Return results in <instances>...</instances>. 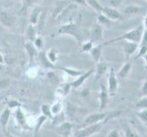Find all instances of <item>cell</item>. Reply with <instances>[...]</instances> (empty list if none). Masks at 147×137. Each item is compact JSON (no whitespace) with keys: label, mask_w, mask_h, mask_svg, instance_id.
<instances>
[{"label":"cell","mask_w":147,"mask_h":137,"mask_svg":"<svg viewBox=\"0 0 147 137\" xmlns=\"http://www.w3.org/2000/svg\"><path fill=\"white\" fill-rule=\"evenodd\" d=\"M143 33H144V27H143V25H141V26L136 27L135 28L124 33L123 35H121V36L119 38H115L109 40L107 42L102 43V45L106 46V45H109L111 43H114L116 41H120V40H125V41H131V42H134V43L139 44L141 41L142 36H143Z\"/></svg>","instance_id":"cell-1"},{"label":"cell","mask_w":147,"mask_h":137,"mask_svg":"<svg viewBox=\"0 0 147 137\" xmlns=\"http://www.w3.org/2000/svg\"><path fill=\"white\" fill-rule=\"evenodd\" d=\"M106 123H107V121H100V123H98V124L88 125V126H85V127L77 129L73 133V136L74 137H90L96 134L100 133L101 128L106 124Z\"/></svg>","instance_id":"cell-2"},{"label":"cell","mask_w":147,"mask_h":137,"mask_svg":"<svg viewBox=\"0 0 147 137\" xmlns=\"http://www.w3.org/2000/svg\"><path fill=\"white\" fill-rule=\"evenodd\" d=\"M58 33L59 35H69V36L73 37L78 41L80 46L83 43L80 30L79 29V28L77 27V25L75 23L70 22L69 24L63 25V26L59 29Z\"/></svg>","instance_id":"cell-3"},{"label":"cell","mask_w":147,"mask_h":137,"mask_svg":"<svg viewBox=\"0 0 147 137\" xmlns=\"http://www.w3.org/2000/svg\"><path fill=\"white\" fill-rule=\"evenodd\" d=\"M107 90L110 97H114L118 91L119 88V79L116 75V72L113 68H111L109 70V75L107 80Z\"/></svg>","instance_id":"cell-4"},{"label":"cell","mask_w":147,"mask_h":137,"mask_svg":"<svg viewBox=\"0 0 147 137\" xmlns=\"http://www.w3.org/2000/svg\"><path fill=\"white\" fill-rule=\"evenodd\" d=\"M110 95L107 90V86L104 83H100L99 91V111H104L108 107Z\"/></svg>","instance_id":"cell-5"},{"label":"cell","mask_w":147,"mask_h":137,"mask_svg":"<svg viewBox=\"0 0 147 137\" xmlns=\"http://www.w3.org/2000/svg\"><path fill=\"white\" fill-rule=\"evenodd\" d=\"M74 127H75L74 123L65 121L58 125L57 133L61 137H71Z\"/></svg>","instance_id":"cell-6"},{"label":"cell","mask_w":147,"mask_h":137,"mask_svg":"<svg viewBox=\"0 0 147 137\" xmlns=\"http://www.w3.org/2000/svg\"><path fill=\"white\" fill-rule=\"evenodd\" d=\"M95 72L94 69H90L89 70H85V72L83 74H82L79 77L76 78L73 82H71L69 84L71 86V89H79L80 86H82L83 83L87 80V79H89L90 76H92Z\"/></svg>","instance_id":"cell-7"},{"label":"cell","mask_w":147,"mask_h":137,"mask_svg":"<svg viewBox=\"0 0 147 137\" xmlns=\"http://www.w3.org/2000/svg\"><path fill=\"white\" fill-rule=\"evenodd\" d=\"M27 119L28 116L22 107L15 110V120H16V123L18 124V125H19L21 128H28Z\"/></svg>","instance_id":"cell-8"},{"label":"cell","mask_w":147,"mask_h":137,"mask_svg":"<svg viewBox=\"0 0 147 137\" xmlns=\"http://www.w3.org/2000/svg\"><path fill=\"white\" fill-rule=\"evenodd\" d=\"M90 38L92 42H100L103 38V30L102 27L100 26L99 24H96L92 27V28L90 29Z\"/></svg>","instance_id":"cell-9"},{"label":"cell","mask_w":147,"mask_h":137,"mask_svg":"<svg viewBox=\"0 0 147 137\" xmlns=\"http://www.w3.org/2000/svg\"><path fill=\"white\" fill-rule=\"evenodd\" d=\"M101 14H103L106 18L111 20V21H116V20L121 18V13L119 12V10L111 7H103Z\"/></svg>","instance_id":"cell-10"},{"label":"cell","mask_w":147,"mask_h":137,"mask_svg":"<svg viewBox=\"0 0 147 137\" xmlns=\"http://www.w3.org/2000/svg\"><path fill=\"white\" fill-rule=\"evenodd\" d=\"M123 49L126 59H129L131 56L134 54L136 52V50L139 49V44L131 41H125L123 45Z\"/></svg>","instance_id":"cell-11"},{"label":"cell","mask_w":147,"mask_h":137,"mask_svg":"<svg viewBox=\"0 0 147 137\" xmlns=\"http://www.w3.org/2000/svg\"><path fill=\"white\" fill-rule=\"evenodd\" d=\"M109 67L108 65L104 63V62H99L97 63V66H96V70H95V76H94V82H98L100 80H101L102 77L105 75L106 72L108 70Z\"/></svg>","instance_id":"cell-12"},{"label":"cell","mask_w":147,"mask_h":137,"mask_svg":"<svg viewBox=\"0 0 147 137\" xmlns=\"http://www.w3.org/2000/svg\"><path fill=\"white\" fill-rule=\"evenodd\" d=\"M16 21V18L12 16L11 14L7 11H1L0 12V23H1L4 27L9 28Z\"/></svg>","instance_id":"cell-13"},{"label":"cell","mask_w":147,"mask_h":137,"mask_svg":"<svg viewBox=\"0 0 147 137\" xmlns=\"http://www.w3.org/2000/svg\"><path fill=\"white\" fill-rule=\"evenodd\" d=\"M102 49H103V45L99 44L97 46H94L92 49V50L89 52L92 60L96 64L101 61V58H102Z\"/></svg>","instance_id":"cell-14"},{"label":"cell","mask_w":147,"mask_h":137,"mask_svg":"<svg viewBox=\"0 0 147 137\" xmlns=\"http://www.w3.org/2000/svg\"><path fill=\"white\" fill-rule=\"evenodd\" d=\"M12 111L7 107H5V109L2 111V113H0V126L2 127L3 131H7V127L8 124V121L11 116Z\"/></svg>","instance_id":"cell-15"},{"label":"cell","mask_w":147,"mask_h":137,"mask_svg":"<svg viewBox=\"0 0 147 137\" xmlns=\"http://www.w3.org/2000/svg\"><path fill=\"white\" fill-rule=\"evenodd\" d=\"M25 49H26V52L29 58V61L32 62L34 59L37 57L38 54V50L34 47V45L32 42H27L25 44Z\"/></svg>","instance_id":"cell-16"},{"label":"cell","mask_w":147,"mask_h":137,"mask_svg":"<svg viewBox=\"0 0 147 137\" xmlns=\"http://www.w3.org/2000/svg\"><path fill=\"white\" fill-rule=\"evenodd\" d=\"M131 69H133V65H131V63H130V62L124 63L123 66H121V68L119 70V72L116 73L118 79H125V78H127L128 75L131 72Z\"/></svg>","instance_id":"cell-17"},{"label":"cell","mask_w":147,"mask_h":137,"mask_svg":"<svg viewBox=\"0 0 147 137\" xmlns=\"http://www.w3.org/2000/svg\"><path fill=\"white\" fill-rule=\"evenodd\" d=\"M38 61L39 63L42 65V67L45 69H48V70H53L56 68V66L52 63H50L49 61V59L46 56V53L43 52V51H39L38 54Z\"/></svg>","instance_id":"cell-18"},{"label":"cell","mask_w":147,"mask_h":137,"mask_svg":"<svg viewBox=\"0 0 147 137\" xmlns=\"http://www.w3.org/2000/svg\"><path fill=\"white\" fill-rule=\"evenodd\" d=\"M71 90V86H70L69 83H64L63 85L59 86V87L56 90V96L59 97V100L60 101V99H63L64 97H66L69 92Z\"/></svg>","instance_id":"cell-19"},{"label":"cell","mask_w":147,"mask_h":137,"mask_svg":"<svg viewBox=\"0 0 147 137\" xmlns=\"http://www.w3.org/2000/svg\"><path fill=\"white\" fill-rule=\"evenodd\" d=\"M59 70H61L62 72H64L66 75H68L69 77H73V78H77L82 74L85 72V70H75L72 68H63V67H59Z\"/></svg>","instance_id":"cell-20"},{"label":"cell","mask_w":147,"mask_h":137,"mask_svg":"<svg viewBox=\"0 0 147 137\" xmlns=\"http://www.w3.org/2000/svg\"><path fill=\"white\" fill-rule=\"evenodd\" d=\"M59 50L56 49V48H51V49H49V51L46 52V56H47V58L49 59V61L50 63H52V64H56L58 62V60H59Z\"/></svg>","instance_id":"cell-21"},{"label":"cell","mask_w":147,"mask_h":137,"mask_svg":"<svg viewBox=\"0 0 147 137\" xmlns=\"http://www.w3.org/2000/svg\"><path fill=\"white\" fill-rule=\"evenodd\" d=\"M82 111H86L84 109L80 108V107H77L76 105L73 104H68V107H67V113L69 116H74V117H77L80 114L82 115Z\"/></svg>","instance_id":"cell-22"},{"label":"cell","mask_w":147,"mask_h":137,"mask_svg":"<svg viewBox=\"0 0 147 137\" xmlns=\"http://www.w3.org/2000/svg\"><path fill=\"white\" fill-rule=\"evenodd\" d=\"M62 110H63V105H62L61 101H59V100H57L52 105H50V111H51L53 117L59 115L62 113Z\"/></svg>","instance_id":"cell-23"},{"label":"cell","mask_w":147,"mask_h":137,"mask_svg":"<svg viewBox=\"0 0 147 137\" xmlns=\"http://www.w3.org/2000/svg\"><path fill=\"white\" fill-rule=\"evenodd\" d=\"M141 11V7L135 6V5H131V6L126 7L123 9V13L128 17H133L135 15H138Z\"/></svg>","instance_id":"cell-24"},{"label":"cell","mask_w":147,"mask_h":137,"mask_svg":"<svg viewBox=\"0 0 147 137\" xmlns=\"http://www.w3.org/2000/svg\"><path fill=\"white\" fill-rule=\"evenodd\" d=\"M123 131L124 134V137H141L137 132L129 124H123Z\"/></svg>","instance_id":"cell-25"},{"label":"cell","mask_w":147,"mask_h":137,"mask_svg":"<svg viewBox=\"0 0 147 137\" xmlns=\"http://www.w3.org/2000/svg\"><path fill=\"white\" fill-rule=\"evenodd\" d=\"M49 119L46 117V116H44V115H42V114H40V115H38V117H37V121H36V125H35V130H34V134H35V135L36 134H38V133L39 132V130H40V128H41V126L46 123V121H48Z\"/></svg>","instance_id":"cell-26"},{"label":"cell","mask_w":147,"mask_h":137,"mask_svg":"<svg viewBox=\"0 0 147 137\" xmlns=\"http://www.w3.org/2000/svg\"><path fill=\"white\" fill-rule=\"evenodd\" d=\"M7 107L12 111V110H17L20 107H22V104L17 99L8 98V99H7Z\"/></svg>","instance_id":"cell-27"},{"label":"cell","mask_w":147,"mask_h":137,"mask_svg":"<svg viewBox=\"0 0 147 137\" xmlns=\"http://www.w3.org/2000/svg\"><path fill=\"white\" fill-rule=\"evenodd\" d=\"M27 38L28 39L29 42H33L34 39L37 38V29L35 28V26L30 24L29 26L28 27V29H27Z\"/></svg>","instance_id":"cell-28"},{"label":"cell","mask_w":147,"mask_h":137,"mask_svg":"<svg viewBox=\"0 0 147 137\" xmlns=\"http://www.w3.org/2000/svg\"><path fill=\"white\" fill-rule=\"evenodd\" d=\"M85 2L87 4V6L92 7L96 12L101 13V11H102L103 7H101V5L100 4L98 0H85Z\"/></svg>","instance_id":"cell-29"},{"label":"cell","mask_w":147,"mask_h":137,"mask_svg":"<svg viewBox=\"0 0 147 137\" xmlns=\"http://www.w3.org/2000/svg\"><path fill=\"white\" fill-rule=\"evenodd\" d=\"M40 111H41V114L46 116L48 119H53V115L51 113V111H50V105L47 104V103H44L40 106Z\"/></svg>","instance_id":"cell-30"},{"label":"cell","mask_w":147,"mask_h":137,"mask_svg":"<svg viewBox=\"0 0 147 137\" xmlns=\"http://www.w3.org/2000/svg\"><path fill=\"white\" fill-rule=\"evenodd\" d=\"M94 47L93 46V42L92 40H87V41H84L82 45H80V52L82 53H89L92 49Z\"/></svg>","instance_id":"cell-31"},{"label":"cell","mask_w":147,"mask_h":137,"mask_svg":"<svg viewBox=\"0 0 147 137\" xmlns=\"http://www.w3.org/2000/svg\"><path fill=\"white\" fill-rule=\"evenodd\" d=\"M97 20H98V24L101 27H110L111 26V20L109 18H107L103 14H100L98 18H97Z\"/></svg>","instance_id":"cell-32"},{"label":"cell","mask_w":147,"mask_h":137,"mask_svg":"<svg viewBox=\"0 0 147 137\" xmlns=\"http://www.w3.org/2000/svg\"><path fill=\"white\" fill-rule=\"evenodd\" d=\"M39 9L38 8H35L34 11L31 13L30 15V24L35 26V25H37L38 22V19H39Z\"/></svg>","instance_id":"cell-33"},{"label":"cell","mask_w":147,"mask_h":137,"mask_svg":"<svg viewBox=\"0 0 147 137\" xmlns=\"http://www.w3.org/2000/svg\"><path fill=\"white\" fill-rule=\"evenodd\" d=\"M136 114H137L138 119L147 127V109L139 110V111Z\"/></svg>","instance_id":"cell-34"},{"label":"cell","mask_w":147,"mask_h":137,"mask_svg":"<svg viewBox=\"0 0 147 137\" xmlns=\"http://www.w3.org/2000/svg\"><path fill=\"white\" fill-rule=\"evenodd\" d=\"M32 43L35 48H36L38 50H40V51H41V49L44 47V39L42 38L41 36H37V38L34 39V41Z\"/></svg>","instance_id":"cell-35"},{"label":"cell","mask_w":147,"mask_h":137,"mask_svg":"<svg viewBox=\"0 0 147 137\" xmlns=\"http://www.w3.org/2000/svg\"><path fill=\"white\" fill-rule=\"evenodd\" d=\"M10 85H11V80L9 78L0 79V91L8 89L10 87Z\"/></svg>","instance_id":"cell-36"},{"label":"cell","mask_w":147,"mask_h":137,"mask_svg":"<svg viewBox=\"0 0 147 137\" xmlns=\"http://www.w3.org/2000/svg\"><path fill=\"white\" fill-rule=\"evenodd\" d=\"M136 108H138L139 110L147 109V95L144 96L138 101V103H136Z\"/></svg>","instance_id":"cell-37"},{"label":"cell","mask_w":147,"mask_h":137,"mask_svg":"<svg viewBox=\"0 0 147 137\" xmlns=\"http://www.w3.org/2000/svg\"><path fill=\"white\" fill-rule=\"evenodd\" d=\"M146 53H147V47H139V52L134 58V59H138L143 58Z\"/></svg>","instance_id":"cell-38"},{"label":"cell","mask_w":147,"mask_h":137,"mask_svg":"<svg viewBox=\"0 0 147 137\" xmlns=\"http://www.w3.org/2000/svg\"><path fill=\"white\" fill-rule=\"evenodd\" d=\"M139 47H147V30L144 29V33L139 43Z\"/></svg>","instance_id":"cell-39"},{"label":"cell","mask_w":147,"mask_h":137,"mask_svg":"<svg viewBox=\"0 0 147 137\" xmlns=\"http://www.w3.org/2000/svg\"><path fill=\"white\" fill-rule=\"evenodd\" d=\"M141 92L144 94V96H146L147 95V78H145L144 80L143 83H142V86H141Z\"/></svg>","instance_id":"cell-40"},{"label":"cell","mask_w":147,"mask_h":137,"mask_svg":"<svg viewBox=\"0 0 147 137\" xmlns=\"http://www.w3.org/2000/svg\"><path fill=\"white\" fill-rule=\"evenodd\" d=\"M107 137H120V134H119V132L117 130L113 129L107 134Z\"/></svg>","instance_id":"cell-41"},{"label":"cell","mask_w":147,"mask_h":137,"mask_svg":"<svg viewBox=\"0 0 147 137\" xmlns=\"http://www.w3.org/2000/svg\"><path fill=\"white\" fill-rule=\"evenodd\" d=\"M72 1L76 4V5H82V6H87L85 0H72Z\"/></svg>","instance_id":"cell-42"},{"label":"cell","mask_w":147,"mask_h":137,"mask_svg":"<svg viewBox=\"0 0 147 137\" xmlns=\"http://www.w3.org/2000/svg\"><path fill=\"white\" fill-rule=\"evenodd\" d=\"M143 27L144 30H147V16L144 18V21H143Z\"/></svg>","instance_id":"cell-43"},{"label":"cell","mask_w":147,"mask_h":137,"mask_svg":"<svg viewBox=\"0 0 147 137\" xmlns=\"http://www.w3.org/2000/svg\"><path fill=\"white\" fill-rule=\"evenodd\" d=\"M35 2H37V0H25V4H26V6H29V5H32Z\"/></svg>","instance_id":"cell-44"},{"label":"cell","mask_w":147,"mask_h":137,"mask_svg":"<svg viewBox=\"0 0 147 137\" xmlns=\"http://www.w3.org/2000/svg\"><path fill=\"white\" fill-rule=\"evenodd\" d=\"M5 63H6V60H5V58L2 55V53L0 52V64H5Z\"/></svg>","instance_id":"cell-45"},{"label":"cell","mask_w":147,"mask_h":137,"mask_svg":"<svg viewBox=\"0 0 147 137\" xmlns=\"http://www.w3.org/2000/svg\"><path fill=\"white\" fill-rule=\"evenodd\" d=\"M143 59H144V63H145L144 68H145V70H147V53H146V54L144 56Z\"/></svg>","instance_id":"cell-46"},{"label":"cell","mask_w":147,"mask_h":137,"mask_svg":"<svg viewBox=\"0 0 147 137\" xmlns=\"http://www.w3.org/2000/svg\"><path fill=\"white\" fill-rule=\"evenodd\" d=\"M5 135H6V137H16V136H14L13 134H11L8 133V132H7V131H5Z\"/></svg>","instance_id":"cell-47"},{"label":"cell","mask_w":147,"mask_h":137,"mask_svg":"<svg viewBox=\"0 0 147 137\" xmlns=\"http://www.w3.org/2000/svg\"><path fill=\"white\" fill-rule=\"evenodd\" d=\"M72 137H74V136H72Z\"/></svg>","instance_id":"cell-48"}]
</instances>
